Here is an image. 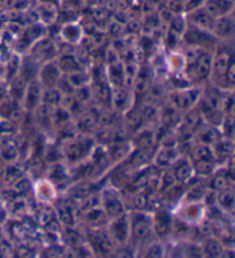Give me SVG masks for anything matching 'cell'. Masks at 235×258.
Here are the masks:
<instances>
[{
    "instance_id": "13",
    "label": "cell",
    "mask_w": 235,
    "mask_h": 258,
    "mask_svg": "<svg viewBox=\"0 0 235 258\" xmlns=\"http://www.w3.org/2000/svg\"><path fill=\"white\" fill-rule=\"evenodd\" d=\"M37 98H38V89H37V86H32L29 91L28 102H33V105H35Z\"/></svg>"
},
{
    "instance_id": "6",
    "label": "cell",
    "mask_w": 235,
    "mask_h": 258,
    "mask_svg": "<svg viewBox=\"0 0 235 258\" xmlns=\"http://www.w3.org/2000/svg\"><path fill=\"white\" fill-rule=\"evenodd\" d=\"M41 77L46 85L51 86L58 80V68L54 64H47L41 73Z\"/></svg>"
},
{
    "instance_id": "3",
    "label": "cell",
    "mask_w": 235,
    "mask_h": 258,
    "mask_svg": "<svg viewBox=\"0 0 235 258\" xmlns=\"http://www.w3.org/2000/svg\"><path fill=\"white\" fill-rule=\"evenodd\" d=\"M203 8L215 19L232 14L234 0H204Z\"/></svg>"
},
{
    "instance_id": "1",
    "label": "cell",
    "mask_w": 235,
    "mask_h": 258,
    "mask_svg": "<svg viewBox=\"0 0 235 258\" xmlns=\"http://www.w3.org/2000/svg\"><path fill=\"white\" fill-rule=\"evenodd\" d=\"M212 56L209 52L192 49L190 56V74L193 77L203 80L211 72Z\"/></svg>"
},
{
    "instance_id": "4",
    "label": "cell",
    "mask_w": 235,
    "mask_h": 258,
    "mask_svg": "<svg viewBox=\"0 0 235 258\" xmlns=\"http://www.w3.org/2000/svg\"><path fill=\"white\" fill-rule=\"evenodd\" d=\"M190 21L192 26L194 28H197L200 29V30H203L207 32H211L216 19L212 18V16L210 15L202 6L191 11Z\"/></svg>"
},
{
    "instance_id": "12",
    "label": "cell",
    "mask_w": 235,
    "mask_h": 258,
    "mask_svg": "<svg viewBox=\"0 0 235 258\" xmlns=\"http://www.w3.org/2000/svg\"><path fill=\"white\" fill-rule=\"evenodd\" d=\"M224 197H225V199H222V198H220V200H221V203L222 205H224L225 207H233V201H234V198H233V193L232 192H226L225 194H224Z\"/></svg>"
},
{
    "instance_id": "5",
    "label": "cell",
    "mask_w": 235,
    "mask_h": 258,
    "mask_svg": "<svg viewBox=\"0 0 235 258\" xmlns=\"http://www.w3.org/2000/svg\"><path fill=\"white\" fill-rule=\"evenodd\" d=\"M211 32L221 39H232L235 33V23L230 14L216 19Z\"/></svg>"
},
{
    "instance_id": "2",
    "label": "cell",
    "mask_w": 235,
    "mask_h": 258,
    "mask_svg": "<svg viewBox=\"0 0 235 258\" xmlns=\"http://www.w3.org/2000/svg\"><path fill=\"white\" fill-rule=\"evenodd\" d=\"M235 64L233 59V52L229 48L222 47L217 52L215 59H212L211 69L215 72V75L219 78H224L226 81V74L228 69Z\"/></svg>"
},
{
    "instance_id": "15",
    "label": "cell",
    "mask_w": 235,
    "mask_h": 258,
    "mask_svg": "<svg viewBox=\"0 0 235 258\" xmlns=\"http://www.w3.org/2000/svg\"><path fill=\"white\" fill-rule=\"evenodd\" d=\"M161 255H162V250H161V248L158 247V245H155V247H153L152 249H150L149 256H152V257H159Z\"/></svg>"
},
{
    "instance_id": "10",
    "label": "cell",
    "mask_w": 235,
    "mask_h": 258,
    "mask_svg": "<svg viewBox=\"0 0 235 258\" xmlns=\"http://www.w3.org/2000/svg\"><path fill=\"white\" fill-rule=\"evenodd\" d=\"M192 101H193V98L191 97V93H183L178 97L179 106L183 108H186L190 106Z\"/></svg>"
},
{
    "instance_id": "11",
    "label": "cell",
    "mask_w": 235,
    "mask_h": 258,
    "mask_svg": "<svg viewBox=\"0 0 235 258\" xmlns=\"http://www.w3.org/2000/svg\"><path fill=\"white\" fill-rule=\"evenodd\" d=\"M177 174L178 177L182 179V180H185V179H187L190 177L191 174V169L188 168L187 165H182L180 168L177 170Z\"/></svg>"
},
{
    "instance_id": "7",
    "label": "cell",
    "mask_w": 235,
    "mask_h": 258,
    "mask_svg": "<svg viewBox=\"0 0 235 258\" xmlns=\"http://www.w3.org/2000/svg\"><path fill=\"white\" fill-rule=\"evenodd\" d=\"M60 69L64 70V72L68 73H75L79 69L76 60L74 59L73 56H65L61 59L60 62Z\"/></svg>"
},
{
    "instance_id": "16",
    "label": "cell",
    "mask_w": 235,
    "mask_h": 258,
    "mask_svg": "<svg viewBox=\"0 0 235 258\" xmlns=\"http://www.w3.org/2000/svg\"><path fill=\"white\" fill-rule=\"evenodd\" d=\"M136 203H137V206H138V207H142V206H145V203H146V199H145L144 197H139V198H137V200H136Z\"/></svg>"
},
{
    "instance_id": "14",
    "label": "cell",
    "mask_w": 235,
    "mask_h": 258,
    "mask_svg": "<svg viewBox=\"0 0 235 258\" xmlns=\"http://www.w3.org/2000/svg\"><path fill=\"white\" fill-rule=\"evenodd\" d=\"M46 100L47 101H56V100H58V93L56 91H48L46 93Z\"/></svg>"
},
{
    "instance_id": "8",
    "label": "cell",
    "mask_w": 235,
    "mask_h": 258,
    "mask_svg": "<svg viewBox=\"0 0 235 258\" xmlns=\"http://www.w3.org/2000/svg\"><path fill=\"white\" fill-rule=\"evenodd\" d=\"M149 231H150L149 224L147 223V222H145V220H144V222L137 223L136 227H134V233H136V235L139 239L146 238V236L149 234Z\"/></svg>"
},
{
    "instance_id": "9",
    "label": "cell",
    "mask_w": 235,
    "mask_h": 258,
    "mask_svg": "<svg viewBox=\"0 0 235 258\" xmlns=\"http://www.w3.org/2000/svg\"><path fill=\"white\" fill-rule=\"evenodd\" d=\"M221 248L219 243H217L216 241H209L207 244V252L210 257H217L220 255Z\"/></svg>"
}]
</instances>
